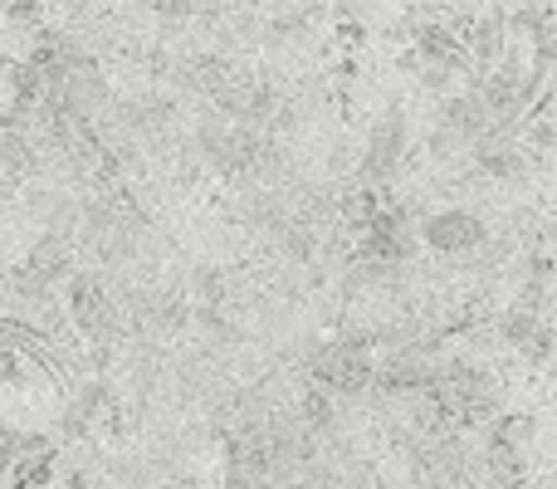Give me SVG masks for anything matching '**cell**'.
Masks as SVG:
<instances>
[{"mask_svg":"<svg viewBox=\"0 0 557 489\" xmlns=\"http://www.w3.org/2000/svg\"><path fill=\"white\" fill-rule=\"evenodd\" d=\"M484 221L474 211H465V206H450V211H435L431 221L421 225V241L431 249H441V255H465V249H480L484 245Z\"/></svg>","mask_w":557,"mask_h":489,"instance_id":"6da1fadb","label":"cell"},{"mask_svg":"<svg viewBox=\"0 0 557 489\" xmlns=\"http://www.w3.org/2000/svg\"><path fill=\"white\" fill-rule=\"evenodd\" d=\"M318 377L337 392H357L372 382V363H367V343H333L318 357Z\"/></svg>","mask_w":557,"mask_h":489,"instance_id":"7a4b0ae2","label":"cell"},{"mask_svg":"<svg viewBox=\"0 0 557 489\" xmlns=\"http://www.w3.org/2000/svg\"><path fill=\"white\" fill-rule=\"evenodd\" d=\"M74 314H78V323H84L88 333H108V328H113V308L103 304L98 284H88V279H78L74 284Z\"/></svg>","mask_w":557,"mask_h":489,"instance_id":"3957f363","label":"cell"},{"mask_svg":"<svg viewBox=\"0 0 557 489\" xmlns=\"http://www.w3.org/2000/svg\"><path fill=\"white\" fill-rule=\"evenodd\" d=\"M499 333H504V343H519V347H529L533 338L543 333V318L533 314V308H509V314H504V323H499Z\"/></svg>","mask_w":557,"mask_h":489,"instance_id":"277c9868","label":"cell"}]
</instances>
